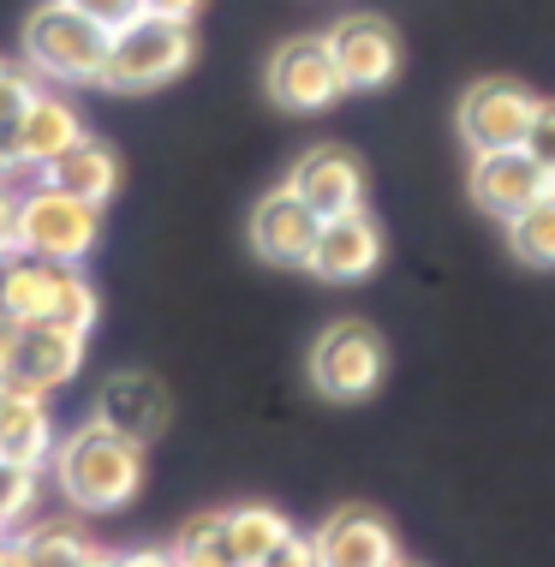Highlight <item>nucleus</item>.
I'll return each instance as SVG.
<instances>
[{
	"label": "nucleus",
	"instance_id": "nucleus-1",
	"mask_svg": "<svg viewBox=\"0 0 555 567\" xmlns=\"http://www.w3.org/2000/svg\"><path fill=\"white\" fill-rule=\"evenodd\" d=\"M54 484L79 514H120L144 489V442L107 431L102 419L79 424L72 436H60L54 449Z\"/></svg>",
	"mask_w": 555,
	"mask_h": 567
},
{
	"label": "nucleus",
	"instance_id": "nucleus-2",
	"mask_svg": "<svg viewBox=\"0 0 555 567\" xmlns=\"http://www.w3.org/2000/svg\"><path fill=\"white\" fill-rule=\"evenodd\" d=\"M107 37H114V30L84 19L79 7L49 0V7H37L24 19L19 49H24V66L37 72V79H49V84H102Z\"/></svg>",
	"mask_w": 555,
	"mask_h": 567
},
{
	"label": "nucleus",
	"instance_id": "nucleus-3",
	"mask_svg": "<svg viewBox=\"0 0 555 567\" xmlns=\"http://www.w3.org/2000/svg\"><path fill=\"white\" fill-rule=\"evenodd\" d=\"M197 42L192 24L156 19V12H137L132 24H120L107 37V60H102V90H120V96H144V90L174 84L185 66H192Z\"/></svg>",
	"mask_w": 555,
	"mask_h": 567
},
{
	"label": "nucleus",
	"instance_id": "nucleus-4",
	"mask_svg": "<svg viewBox=\"0 0 555 567\" xmlns=\"http://www.w3.org/2000/svg\"><path fill=\"white\" fill-rule=\"evenodd\" d=\"M102 239V209L84 197H66L54 186L19 192V251L49 257V264H84Z\"/></svg>",
	"mask_w": 555,
	"mask_h": 567
},
{
	"label": "nucleus",
	"instance_id": "nucleus-5",
	"mask_svg": "<svg viewBox=\"0 0 555 567\" xmlns=\"http://www.w3.org/2000/svg\"><path fill=\"white\" fill-rule=\"evenodd\" d=\"M382 371H389V352H382L377 329L359 317L329 323L311 347V389L322 401H364V394H377Z\"/></svg>",
	"mask_w": 555,
	"mask_h": 567
},
{
	"label": "nucleus",
	"instance_id": "nucleus-6",
	"mask_svg": "<svg viewBox=\"0 0 555 567\" xmlns=\"http://www.w3.org/2000/svg\"><path fill=\"white\" fill-rule=\"evenodd\" d=\"M269 96L292 114H322L347 96V79L335 66L329 37H292L269 60Z\"/></svg>",
	"mask_w": 555,
	"mask_h": 567
},
{
	"label": "nucleus",
	"instance_id": "nucleus-7",
	"mask_svg": "<svg viewBox=\"0 0 555 567\" xmlns=\"http://www.w3.org/2000/svg\"><path fill=\"white\" fill-rule=\"evenodd\" d=\"M537 96L514 79H477L460 102V137H466L472 156H490V150H520L532 132Z\"/></svg>",
	"mask_w": 555,
	"mask_h": 567
},
{
	"label": "nucleus",
	"instance_id": "nucleus-8",
	"mask_svg": "<svg viewBox=\"0 0 555 567\" xmlns=\"http://www.w3.org/2000/svg\"><path fill=\"white\" fill-rule=\"evenodd\" d=\"M317 227H322V216L299 192L275 186L269 197H257V209H251V251L275 269H311Z\"/></svg>",
	"mask_w": 555,
	"mask_h": 567
},
{
	"label": "nucleus",
	"instance_id": "nucleus-9",
	"mask_svg": "<svg viewBox=\"0 0 555 567\" xmlns=\"http://www.w3.org/2000/svg\"><path fill=\"white\" fill-rule=\"evenodd\" d=\"M335 49V66H341L347 90H382L394 84L400 72V37L389 19H377V12H347L335 30H322Z\"/></svg>",
	"mask_w": 555,
	"mask_h": 567
},
{
	"label": "nucleus",
	"instance_id": "nucleus-10",
	"mask_svg": "<svg viewBox=\"0 0 555 567\" xmlns=\"http://www.w3.org/2000/svg\"><path fill=\"white\" fill-rule=\"evenodd\" d=\"M549 192H555V179L526 156V150H490V156H472V197H477L484 216L514 221Z\"/></svg>",
	"mask_w": 555,
	"mask_h": 567
},
{
	"label": "nucleus",
	"instance_id": "nucleus-11",
	"mask_svg": "<svg viewBox=\"0 0 555 567\" xmlns=\"http://www.w3.org/2000/svg\"><path fill=\"white\" fill-rule=\"evenodd\" d=\"M311 549H317V567H394L400 561L394 526L377 508H335L311 532Z\"/></svg>",
	"mask_w": 555,
	"mask_h": 567
},
{
	"label": "nucleus",
	"instance_id": "nucleus-12",
	"mask_svg": "<svg viewBox=\"0 0 555 567\" xmlns=\"http://www.w3.org/2000/svg\"><path fill=\"white\" fill-rule=\"evenodd\" d=\"M96 419L107 424V431H120V436H132V442H156L167 431V419H174V401H167V389L156 377H144V371H114L96 389Z\"/></svg>",
	"mask_w": 555,
	"mask_h": 567
},
{
	"label": "nucleus",
	"instance_id": "nucleus-13",
	"mask_svg": "<svg viewBox=\"0 0 555 567\" xmlns=\"http://www.w3.org/2000/svg\"><path fill=\"white\" fill-rule=\"evenodd\" d=\"M287 186L299 192V197L317 209L322 221H335V216H352V209H364V167L352 162L347 150H335V144L305 150V156L292 162Z\"/></svg>",
	"mask_w": 555,
	"mask_h": 567
},
{
	"label": "nucleus",
	"instance_id": "nucleus-14",
	"mask_svg": "<svg viewBox=\"0 0 555 567\" xmlns=\"http://www.w3.org/2000/svg\"><path fill=\"white\" fill-rule=\"evenodd\" d=\"M377 264H382V227L370 221L364 209L317 227V245H311V275L317 281L347 287V281H364Z\"/></svg>",
	"mask_w": 555,
	"mask_h": 567
},
{
	"label": "nucleus",
	"instance_id": "nucleus-15",
	"mask_svg": "<svg viewBox=\"0 0 555 567\" xmlns=\"http://www.w3.org/2000/svg\"><path fill=\"white\" fill-rule=\"evenodd\" d=\"M54 449H60V436H54L49 394H37V389H24V382L0 377V460L49 466Z\"/></svg>",
	"mask_w": 555,
	"mask_h": 567
},
{
	"label": "nucleus",
	"instance_id": "nucleus-16",
	"mask_svg": "<svg viewBox=\"0 0 555 567\" xmlns=\"http://www.w3.org/2000/svg\"><path fill=\"white\" fill-rule=\"evenodd\" d=\"M79 371H84V334L54 329V323H24L19 329V352H12V371H7L12 382H24V389H37V394H54Z\"/></svg>",
	"mask_w": 555,
	"mask_h": 567
},
{
	"label": "nucleus",
	"instance_id": "nucleus-17",
	"mask_svg": "<svg viewBox=\"0 0 555 567\" xmlns=\"http://www.w3.org/2000/svg\"><path fill=\"white\" fill-rule=\"evenodd\" d=\"M72 269L79 264H49V257L12 251L7 264H0V311H7L12 323H49Z\"/></svg>",
	"mask_w": 555,
	"mask_h": 567
},
{
	"label": "nucleus",
	"instance_id": "nucleus-18",
	"mask_svg": "<svg viewBox=\"0 0 555 567\" xmlns=\"http://www.w3.org/2000/svg\"><path fill=\"white\" fill-rule=\"evenodd\" d=\"M42 186H54V192H66V197H84V204H107V197L120 192V156L102 144V137H79L72 150H60V156L42 167Z\"/></svg>",
	"mask_w": 555,
	"mask_h": 567
},
{
	"label": "nucleus",
	"instance_id": "nucleus-19",
	"mask_svg": "<svg viewBox=\"0 0 555 567\" xmlns=\"http://www.w3.org/2000/svg\"><path fill=\"white\" fill-rule=\"evenodd\" d=\"M84 137V120H79V109L72 102H60V96H49V90H37V102L19 114V150H24V162L37 167H49L60 150H72Z\"/></svg>",
	"mask_w": 555,
	"mask_h": 567
},
{
	"label": "nucleus",
	"instance_id": "nucleus-20",
	"mask_svg": "<svg viewBox=\"0 0 555 567\" xmlns=\"http://www.w3.org/2000/svg\"><path fill=\"white\" fill-rule=\"evenodd\" d=\"M227 538H234L239 567H264L292 538V526H287V514L264 508V502H245V508H227Z\"/></svg>",
	"mask_w": 555,
	"mask_h": 567
},
{
	"label": "nucleus",
	"instance_id": "nucleus-21",
	"mask_svg": "<svg viewBox=\"0 0 555 567\" xmlns=\"http://www.w3.org/2000/svg\"><path fill=\"white\" fill-rule=\"evenodd\" d=\"M12 549H19L24 567H84L96 556V544L79 526H66V519H42L30 532H12Z\"/></svg>",
	"mask_w": 555,
	"mask_h": 567
},
{
	"label": "nucleus",
	"instance_id": "nucleus-22",
	"mask_svg": "<svg viewBox=\"0 0 555 567\" xmlns=\"http://www.w3.org/2000/svg\"><path fill=\"white\" fill-rule=\"evenodd\" d=\"M507 245L526 269H555V192L537 197L526 216L507 221Z\"/></svg>",
	"mask_w": 555,
	"mask_h": 567
},
{
	"label": "nucleus",
	"instance_id": "nucleus-23",
	"mask_svg": "<svg viewBox=\"0 0 555 567\" xmlns=\"http://www.w3.org/2000/svg\"><path fill=\"white\" fill-rule=\"evenodd\" d=\"M174 556L179 567H239L234 538H227V514H197L174 538Z\"/></svg>",
	"mask_w": 555,
	"mask_h": 567
},
{
	"label": "nucleus",
	"instance_id": "nucleus-24",
	"mask_svg": "<svg viewBox=\"0 0 555 567\" xmlns=\"http://www.w3.org/2000/svg\"><path fill=\"white\" fill-rule=\"evenodd\" d=\"M37 496H42V466L0 460V532H19L37 508Z\"/></svg>",
	"mask_w": 555,
	"mask_h": 567
},
{
	"label": "nucleus",
	"instance_id": "nucleus-25",
	"mask_svg": "<svg viewBox=\"0 0 555 567\" xmlns=\"http://www.w3.org/2000/svg\"><path fill=\"white\" fill-rule=\"evenodd\" d=\"M96 311H102V305H96V287H90L84 275L72 269L66 287H60V299H54V317H49V323H54V329H72V334H90V329H96Z\"/></svg>",
	"mask_w": 555,
	"mask_h": 567
},
{
	"label": "nucleus",
	"instance_id": "nucleus-26",
	"mask_svg": "<svg viewBox=\"0 0 555 567\" xmlns=\"http://www.w3.org/2000/svg\"><path fill=\"white\" fill-rule=\"evenodd\" d=\"M37 72L30 66H0V120H19L30 102H37Z\"/></svg>",
	"mask_w": 555,
	"mask_h": 567
},
{
	"label": "nucleus",
	"instance_id": "nucleus-27",
	"mask_svg": "<svg viewBox=\"0 0 555 567\" xmlns=\"http://www.w3.org/2000/svg\"><path fill=\"white\" fill-rule=\"evenodd\" d=\"M526 156L544 167V174L555 179V102H537V114H532V132H526Z\"/></svg>",
	"mask_w": 555,
	"mask_h": 567
},
{
	"label": "nucleus",
	"instance_id": "nucleus-28",
	"mask_svg": "<svg viewBox=\"0 0 555 567\" xmlns=\"http://www.w3.org/2000/svg\"><path fill=\"white\" fill-rule=\"evenodd\" d=\"M66 7H79L84 19H96L102 30H120V24H132L137 12H144V0H66Z\"/></svg>",
	"mask_w": 555,
	"mask_h": 567
},
{
	"label": "nucleus",
	"instance_id": "nucleus-29",
	"mask_svg": "<svg viewBox=\"0 0 555 567\" xmlns=\"http://www.w3.org/2000/svg\"><path fill=\"white\" fill-rule=\"evenodd\" d=\"M24 150H19V120H0V192H12V179L24 174Z\"/></svg>",
	"mask_w": 555,
	"mask_h": 567
},
{
	"label": "nucleus",
	"instance_id": "nucleus-30",
	"mask_svg": "<svg viewBox=\"0 0 555 567\" xmlns=\"http://www.w3.org/2000/svg\"><path fill=\"white\" fill-rule=\"evenodd\" d=\"M19 251V192H0V264Z\"/></svg>",
	"mask_w": 555,
	"mask_h": 567
},
{
	"label": "nucleus",
	"instance_id": "nucleus-31",
	"mask_svg": "<svg viewBox=\"0 0 555 567\" xmlns=\"http://www.w3.org/2000/svg\"><path fill=\"white\" fill-rule=\"evenodd\" d=\"M264 567H317V549H311V538H299V532H292V538L275 549Z\"/></svg>",
	"mask_w": 555,
	"mask_h": 567
},
{
	"label": "nucleus",
	"instance_id": "nucleus-32",
	"mask_svg": "<svg viewBox=\"0 0 555 567\" xmlns=\"http://www.w3.org/2000/svg\"><path fill=\"white\" fill-rule=\"evenodd\" d=\"M197 7H204V0H144V12H156V19H174V24H192Z\"/></svg>",
	"mask_w": 555,
	"mask_h": 567
},
{
	"label": "nucleus",
	"instance_id": "nucleus-33",
	"mask_svg": "<svg viewBox=\"0 0 555 567\" xmlns=\"http://www.w3.org/2000/svg\"><path fill=\"white\" fill-rule=\"evenodd\" d=\"M120 567H179V556L174 549H126Z\"/></svg>",
	"mask_w": 555,
	"mask_h": 567
},
{
	"label": "nucleus",
	"instance_id": "nucleus-34",
	"mask_svg": "<svg viewBox=\"0 0 555 567\" xmlns=\"http://www.w3.org/2000/svg\"><path fill=\"white\" fill-rule=\"evenodd\" d=\"M19 329H24V323H12V317L0 311V377L12 371V352H19Z\"/></svg>",
	"mask_w": 555,
	"mask_h": 567
},
{
	"label": "nucleus",
	"instance_id": "nucleus-35",
	"mask_svg": "<svg viewBox=\"0 0 555 567\" xmlns=\"http://www.w3.org/2000/svg\"><path fill=\"white\" fill-rule=\"evenodd\" d=\"M84 567H120V556H107V549H96V556H90Z\"/></svg>",
	"mask_w": 555,
	"mask_h": 567
},
{
	"label": "nucleus",
	"instance_id": "nucleus-36",
	"mask_svg": "<svg viewBox=\"0 0 555 567\" xmlns=\"http://www.w3.org/2000/svg\"><path fill=\"white\" fill-rule=\"evenodd\" d=\"M7 556H12V532H0V567H7Z\"/></svg>",
	"mask_w": 555,
	"mask_h": 567
},
{
	"label": "nucleus",
	"instance_id": "nucleus-37",
	"mask_svg": "<svg viewBox=\"0 0 555 567\" xmlns=\"http://www.w3.org/2000/svg\"><path fill=\"white\" fill-rule=\"evenodd\" d=\"M394 567H407V561H394Z\"/></svg>",
	"mask_w": 555,
	"mask_h": 567
},
{
	"label": "nucleus",
	"instance_id": "nucleus-38",
	"mask_svg": "<svg viewBox=\"0 0 555 567\" xmlns=\"http://www.w3.org/2000/svg\"><path fill=\"white\" fill-rule=\"evenodd\" d=\"M0 66H7V60H0Z\"/></svg>",
	"mask_w": 555,
	"mask_h": 567
}]
</instances>
